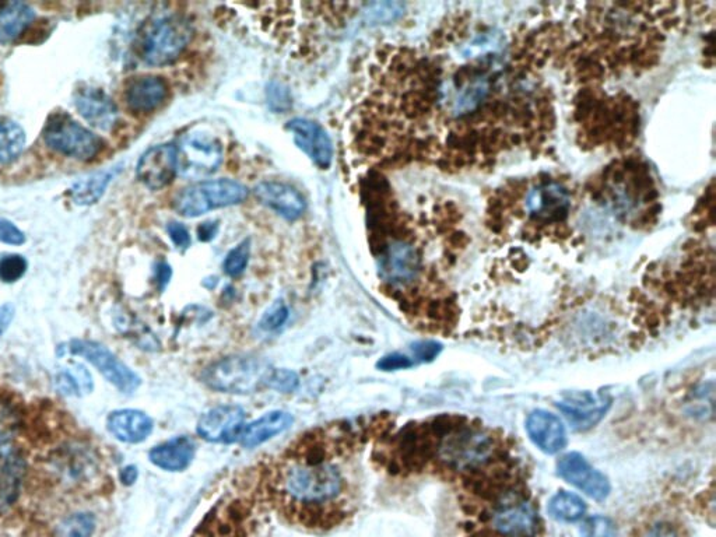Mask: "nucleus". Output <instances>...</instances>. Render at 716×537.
<instances>
[{"label": "nucleus", "mask_w": 716, "mask_h": 537, "mask_svg": "<svg viewBox=\"0 0 716 537\" xmlns=\"http://www.w3.org/2000/svg\"><path fill=\"white\" fill-rule=\"evenodd\" d=\"M392 430L393 419L386 413L311 428L262 462L256 482L244 493L286 524L332 531L347 524L360 507L365 447Z\"/></svg>", "instance_id": "obj_1"}, {"label": "nucleus", "mask_w": 716, "mask_h": 537, "mask_svg": "<svg viewBox=\"0 0 716 537\" xmlns=\"http://www.w3.org/2000/svg\"><path fill=\"white\" fill-rule=\"evenodd\" d=\"M104 477L100 445L79 430L69 413L40 402L30 426L0 444V528L16 537H48V519L63 498L98 496Z\"/></svg>", "instance_id": "obj_2"}, {"label": "nucleus", "mask_w": 716, "mask_h": 537, "mask_svg": "<svg viewBox=\"0 0 716 537\" xmlns=\"http://www.w3.org/2000/svg\"><path fill=\"white\" fill-rule=\"evenodd\" d=\"M258 504L245 493L221 501L203 519L191 537H262Z\"/></svg>", "instance_id": "obj_3"}, {"label": "nucleus", "mask_w": 716, "mask_h": 537, "mask_svg": "<svg viewBox=\"0 0 716 537\" xmlns=\"http://www.w3.org/2000/svg\"><path fill=\"white\" fill-rule=\"evenodd\" d=\"M192 35V24L184 16L154 21L140 37V58L150 66L171 65L184 54Z\"/></svg>", "instance_id": "obj_4"}, {"label": "nucleus", "mask_w": 716, "mask_h": 537, "mask_svg": "<svg viewBox=\"0 0 716 537\" xmlns=\"http://www.w3.org/2000/svg\"><path fill=\"white\" fill-rule=\"evenodd\" d=\"M248 195L247 186L240 182L216 179V181L199 182V184L181 189L175 195L173 207L179 216L193 219V217L203 216L210 210L240 205L247 200Z\"/></svg>", "instance_id": "obj_5"}, {"label": "nucleus", "mask_w": 716, "mask_h": 537, "mask_svg": "<svg viewBox=\"0 0 716 537\" xmlns=\"http://www.w3.org/2000/svg\"><path fill=\"white\" fill-rule=\"evenodd\" d=\"M42 138L49 149L79 161L96 159L104 147L100 136L84 128L66 112H54L48 118Z\"/></svg>", "instance_id": "obj_6"}, {"label": "nucleus", "mask_w": 716, "mask_h": 537, "mask_svg": "<svg viewBox=\"0 0 716 537\" xmlns=\"http://www.w3.org/2000/svg\"><path fill=\"white\" fill-rule=\"evenodd\" d=\"M272 368L255 357H227L206 368L203 381L214 391L251 393L266 385Z\"/></svg>", "instance_id": "obj_7"}, {"label": "nucleus", "mask_w": 716, "mask_h": 537, "mask_svg": "<svg viewBox=\"0 0 716 537\" xmlns=\"http://www.w3.org/2000/svg\"><path fill=\"white\" fill-rule=\"evenodd\" d=\"M223 161L219 140L206 133H191L177 146L178 174L188 179H202L216 173Z\"/></svg>", "instance_id": "obj_8"}, {"label": "nucleus", "mask_w": 716, "mask_h": 537, "mask_svg": "<svg viewBox=\"0 0 716 537\" xmlns=\"http://www.w3.org/2000/svg\"><path fill=\"white\" fill-rule=\"evenodd\" d=\"M69 352L73 356L83 357L96 367L101 375L122 393H132L139 388L140 378L107 347L91 340L75 339L69 343Z\"/></svg>", "instance_id": "obj_9"}, {"label": "nucleus", "mask_w": 716, "mask_h": 537, "mask_svg": "<svg viewBox=\"0 0 716 537\" xmlns=\"http://www.w3.org/2000/svg\"><path fill=\"white\" fill-rule=\"evenodd\" d=\"M570 207V192L558 182H543L526 193L525 212L539 223H560L568 216Z\"/></svg>", "instance_id": "obj_10"}, {"label": "nucleus", "mask_w": 716, "mask_h": 537, "mask_svg": "<svg viewBox=\"0 0 716 537\" xmlns=\"http://www.w3.org/2000/svg\"><path fill=\"white\" fill-rule=\"evenodd\" d=\"M557 472L561 479L570 483L571 486L577 487L593 500H606L610 494L609 479L599 470L592 468L584 456L578 452L564 455L557 462Z\"/></svg>", "instance_id": "obj_11"}, {"label": "nucleus", "mask_w": 716, "mask_h": 537, "mask_svg": "<svg viewBox=\"0 0 716 537\" xmlns=\"http://www.w3.org/2000/svg\"><path fill=\"white\" fill-rule=\"evenodd\" d=\"M245 428V412L240 406H219L200 417L198 434L203 440L233 444Z\"/></svg>", "instance_id": "obj_12"}, {"label": "nucleus", "mask_w": 716, "mask_h": 537, "mask_svg": "<svg viewBox=\"0 0 716 537\" xmlns=\"http://www.w3.org/2000/svg\"><path fill=\"white\" fill-rule=\"evenodd\" d=\"M177 174V146L174 145H159L147 150L136 168L139 181L154 191L166 188Z\"/></svg>", "instance_id": "obj_13"}, {"label": "nucleus", "mask_w": 716, "mask_h": 537, "mask_svg": "<svg viewBox=\"0 0 716 537\" xmlns=\"http://www.w3.org/2000/svg\"><path fill=\"white\" fill-rule=\"evenodd\" d=\"M287 131L293 135L298 149L303 150L315 166L328 170L333 159L332 140L321 125L310 119H291L286 125Z\"/></svg>", "instance_id": "obj_14"}, {"label": "nucleus", "mask_w": 716, "mask_h": 537, "mask_svg": "<svg viewBox=\"0 0 716 537\" xmlns=\"http://www.w3.org/2000/svg\"><path fill=\"white\" fill-rule=\"evenodd\" d=\"M75 105L80 115L100 131H112L118 124V108L103 90L83 87L76 91Z\"/></svg>", "instance_id": "obj_15"}, {"label": "nucleus", "mask_w": 716, "mask_h": 537, "mask_svg": "<svg viewBox=\"0 0 716 537\" xmlns=\"http://www.w3.org/2000/svg\"><path fill=\"white\" fill-rule=\"evenodd\" d=\"M526 431L533 444L544 454H558L567 445V431L564 424L557 416L546 410H536L529 414Z\"/></svg>", "instance_id": "obj_16"}, {"label": "nucleus", "mask_w": 716, "mask_h": 537, "mask_svg": "<svg viewBox=\"0 0 716 537\" xmlns=\"http://www.w3.org/2000/svg\"><path fill=\"white\" fill-rule=\"evenodd\" d=\"M255 198L287 220H296L305 212V200L293 186L282 182H262L254 189Z\"/></svg>", "instance_id": "obj_17"}, {"label": "nucleus", "mask_w": 716, "mask_h": 537, "mask_svg": "<svg viewBox=\"0 0 716 537\" xmlns=\"http://www.w3.org/2000/svg\"><path fill=\"white\" fill-rule=\"evenodd\" d=\"M167 93V84L161 77H136L126 86L125 101L132 112L149 114L164 103Z\"/></svg>", "instance_id": "obj_18"}, {"label": "nucleus", "mask_w": 716, "mask_h": 537, "mask_svg": "<svg viewBox=\"0 0 716 537\" xmlns=\"http://www.w3.org/2000/svg\"><path fill=\"white\" fill-rule=\"evenodd\" d=\"M108 431L126 444H139L153 433L152 417L135 409L117 410L108 416Z\"/></svg>", "instance_id": "obj_19"}, {"label": "nucleus", "mask_w": 716, "mask_h": 537, "mask_svg": "<svg viewBox=\"0 0 716 537\" xmlns=\"http://www.w3.org/2000/svg\"><path fill=\"white\" fill-rule=\"evenodd\" d=\"M195 444L191 438L177 437L163 442L150 451L149 458L157 468L167 472H182L195 458Z\"/></svg>", "instance_id": "obj_20"}, {"label": "nucleus", "mask_w": 716, "mask_h": 537, "mask_svg": "<svg viewBox=\"0 0 716 537\" xmlns=\"http://www.w3.org/2000/svg\"><path fill=\"white\" fill-rule=\"evenodd\" d=\"M291 424H293V417L289 413L276 410V412L265 414L261 419L245 426L240 437L242 447H258L263 442L269 441L270 438L282 434Z\"/></svg>", "instance_id": "obj_21"}, {"label": "nucleus", "mask_w": 716, "mask_h": 537, "mask_svg": "<svg viewBox=\"0 0 716 537\" xmlns=\"http://www.w3.org/2000/svg\"><path fill=\"white\" fill-rule=\"evenodd\" d=\"M35 20L34 10L27 3L7 2L0 5V42L16 41Z\"/></svg>", "instance_id": "obj_22"}, {"label": "nucleus", "mask_w": 716, "mask_h": 537, "mask_svg": "<svg viewBox=\"0 0 716 537\" xmlns=\"http://www.w3.org/2000/svg\"><path fill=\"white\" fill-rule=\"evenodd\" d=\"M602 403H605V400L596 402L589 393H577V395L570 396L567 402L560 403L558 407H561L565 416L575 424V427L584 428L591 427L602 419L607 406H609L602 405Z\"/></svg>", "instance_id": "obj_23"}, {"label": "nucleus", "mask_w": 716, "mask_h": 537, "mask_svg": "<svg viewBox=\"0 0 716 537\" xmlns=\"http://www.w3.org/2000/svg\"><path fill=\"white\" fill-rule=\"evenodd\" d=\"M490 89L489 76L476 75L469 82L462 84L461 90L456 94L454 105H452V112L456 117H462V115L476 111L489 96Z\"/></svg>", "instance_id": "obj_24"}, {"label": "nucleus", "mask_w": 716, "mask_h": 537, "mask_svg": "<svg viewBox=\"0 0 716 537\" xmlns=\"http://www.w3.org/2000/svg\"><path fill=\"white\" fill-rule=\"evenodd\" d=\"M26 149V133L12 119L0 117V166L13 163Z\"/></svg>", "instance_id": "obj_25"}, {"label": "nucleus", "mask_w": 716, "mask_h": 537, "mask_svg": "<svg viewBox=\"0 0 716 537\" xmlns=\"http://www.w3.org/2000/svg\"><path fill=\"white\" fill-rule=\"evenodd\" d=\"M630 537H690L686 526L670 515H651L638 525Z\"/></svg>", "instance_id": "obj_26"}, {"label": "nucleus", "mask_w": 716, "mask_h": 537, "mask_svg": "<svg viewBox=\"0 0 716 537\" xmlns=\"http://www.w3.org/2000/svg\"><path fill=\"white\" fill-rule=\"evenodd\" d=\"M549 512L551 517L557 521L571 524V522L581 521L584 518L586 504L577 494L560 491L551 498Z\"/></svg>", "instance_id": "obj_27"}, {"label": "nucleus", "mask_w": 716, "mask_h": 537, "mask_svg": "<svg viewBox=\"0 0 716 537\" xmlns=\"http://www.w3.org/2000/svg\"><path fill=\"white\" fill-rule=\"evenodd\" d=\"M115 171L97 174L73 186L72 198L77 205H93L103 196L105 189L114 178Z\"/></svg>", "instance_id": "obj_28"}, {"label": "nucleus", "mask_w": 716, "mask_h": 537, "mask_svg": "<svg viewBox=\"0 0 716 537\" xmlns=\"http://www.w3.org/2000/svg\"><path fill=\"white\" fill-rule=\"evenodd\" d=\"M28 263L21 255H6L0 258V282L16 283L26 275Z\"/></svg>", "instance_id": "obj_29"}, {"label": "nucleus", "mask_w": 716, "mask_h": 537, "mask_svg": "<svg viewBox=\"0 0 716 537\" xmlns=\"http://www.w3.org/2000/svg\"><path fill=\"white\" fill-rule=\"evenodd\" d=\"M249 255H251L249 241L241 242L240 245L231 249L230 254L227 255L223 265L224 272L231 277L240 276L241 273H244V270L247 269Z\"/></svg>", "instance_id": "obj_30"}, {"label": "nucleus", "mask_w": 716, "mask_h": 537, "mask_svg": "<svg viewBox=\"0 0 716 537\" xmlns=\"http://www.w3.org/2000/svg\"><path fill=\"white\" fill-rule=\"evenodd\" d=\"M298 375L296 372L282 370V368H272L270 370L266 385L270 389H276L279 392H293L298 388Z\"/></svg>", "instance_id": "obj_31"}, {"label": "nucleus", "mask_w": 716, "mask_h": 537, "mask_svg": "<svg viewBox=\"0 0 716 537\" xmlns=\"http://www.w3.org/2000/svg\"><path fill=\"white\" fill-rule=\"evenodd\" d=\"M581 537H612L614 535V525L609 518L591 517L586 519L579 529Z\"/></svg>", "instance_id": "obj_32"}, {"label": "nucleus", "mask_w": 716, "mask_h": 537, "mask_svg": "<svg viewBox=\"0 0 716 537\" xmlns=\"http://www.w3.org/2000/svg\"><path fill=\"white\" fill-rule=\"evenodd\" d=\"M287 318H289V308L283 303V301H276L272 307L266 310L265 314L261 319V329L266 332L275 331L280 326L286 324Z\"/></svg>", "instance_id": "obj_33"}, {"label": "nucleus", "mask_w": 716, "mask_h": 537, "mask_svg": "<svg viewBox=\"0 0 716 537\" xmlns=\"http://www.w3.org/2000/svg\"><path fill=\"white\" fill-rule=\"evenodd\" d=\"M0 242L9 245H21L26 242L23 231L5 219H0Z\"/></svg>", "instance_id": "obj_34"}, {"label": "nucleus", "mask_w": 716, "mask_h": 537, "mask_svg": "<svg viewBox=\"0 0 716 537\" xmlns=\"http://www.w3.org/2000/svg\"><path fill=\"white\" fill-rule=\"evenodd\" d=\"M413 361L409 357L403 356V354L393 353L389 354L377 364L379 370L382 371H396L405 370V368L412 367Z\"/></svg>", "instance_id": "obj_35"}, {"label": "nucleus", "mask_w": 716, "mask_h": 537, "mask_svg": "<svg viewBox=\"0 0 716 537\" xmlns=\"http://www.w3.org/2000/svg\"><path fill=\"white\" fill-rule=\"evenodd\" d=\"M440 352L441 345H438L437 342H430V340H428V342L416 343V345L413 346L414 357L419 361H423V363L433 361Z\"/></svg>", "instance_id": "obj_36"}, {"label": "nucleus", "mask_w": 716, "mask_h": 537, "mask_svg": "<svg viewBox=\"0 0 716 537\" xmlns=\"http://www.w3.org/2000/svg\"><path fill=\"white\" fill-rule=\"evenodd\" d=\"M167 230L171 241H173L178 248L186 249L191 245V235H189L188 230H186L182 224L171 223Z\"/></svg>", "instance_id": "obj_37"}, {"label": "nucleus", "mask_w": 716, "mask_h": 537, "mask_svg": "<svg viewBox=\"0 0 716 537\" xmlns=\"http://www.w3.org/2000/svg\"><path fill=\"white\" fill-rule=\"evenodd\" d=\"M217 231H219L217 221H207V223L200 224L198 228L199 240L203 242L212 241L216 237Z\"/></svg>", "instance_id": "obj_38"}, {"label": "nucleus", "mask_w": 716, "mask_h": 537, "mask_svg": "<svg viewBox=\"0 0 716 537\" xmlns=\"http://www.w3.org/2000/svg\"><path fill=\"white\" fill-rule=\"evenodd\" d=\"M171 277V270L168 268L167 265H164V263H161L159 268H157V282L160 283L161 289H163L164 286L168 282H170Z\"/></svg>", "instance_id": "obj_39"}, {"label": "nucleus", "mask_w": 716, "mask_h": 537, "mask_svg": "<svg viewBox=\"0 0 716 537\" xmlns=\"http://www.w3.org/2000/svg\"><path fill=\"white\" fill-rule=\"evenodd\" d=\"M136 477H138V470H136L135 466H129V468L121 472V480L125 484H132L135 482Z\"/></svg>", "instance_id": "obj_40"}]
</instances>
